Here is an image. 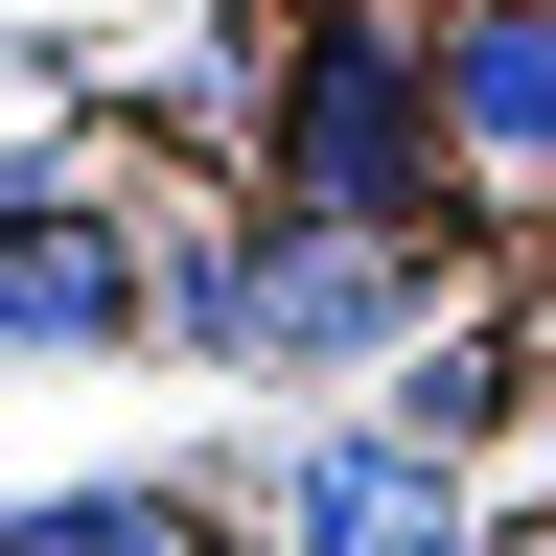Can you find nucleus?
<instances>
[{
  "label": "nucleus",
  "mask_w": 556,
  "mask_h": 556,
  "mask_svg": "<svg viewBox=\"0 0 556 556\" xmlns=\"http://www.w3.org/2000/svg\"><path fill=\"white\" fill-rule=\"evenodd\" d=\"M417 208H441V24L325 0L278 70V232H417Z\"/></svg>",
  "instance_id": "nucleus-1"
},
{
  "label": "nucleus",
  "mask_w": 556,
  "mask_h": 556,
  "mask_svg": "<svg viewBox=\"0 0 556 556\" xmlns=\"http://www.w3.org/2000/svg\"><path fill=\"white\" fill-rule=\"evenodd\" d=\"M441 163L556 186V0H464L441 24Z\"/></svg>",
  "instance_id": "nucleus-2"
},
{
  "label": "nucleus",
  "mask_w": 556,
  "mask_h": 556,
  "mask_svg": "<svg viewBox=\"0 0 556 556\" xmlns=\"http://www.w3.org/2000/svg\"><path fill=\"white\" fill-rule=\"evenodd\" d=\"M116 325H139V255L93 232V208L0 186V348H116Z\"/></svg>",
  "instance_id": "nucleus-3"
},
{
  "label": "nucleus",
  "mask_w": 556,
  "mask_h": 556,
  "mask_svg": "<svg viewBox=\"0 0 556 556\" xmlns=\"http://www.w3.org/2000/svg\"><path fill=\"white\" fill-rule=\"evenodd\" d=\"M486 417H510V348H464V325H441V348L394 371V441H486Z\"/></svg>",
  "instance_id": "nucleus-4"
},
{
  "label": "nucleus",
  "mask_w": 556,
  "mask_h": 556,
  "mask_svg": "<svg viewBox=\"0 0 556 556\" xmlns=\"http://www.w3.org/2000/svg\"><path fill=\"white\" fill-rule=\"evenodd\" d=\"M417 556H486V533H417Z\"/></svg>",
  "instance_id": "nucleus-5"
},
{
  "label": "nucleus",
  "mask_w": 556,
  "mask_h": 556,
  "mask_svg": "<svg viewBox=\"0 0 556 556\" xmlns=\"http://www.w3.org/2000/svg\"><path fill=\"white\" fill-rule=\"evenodd\" d=\"M510 556H556V533H510Z\"/></svg>",
  "instance_id": "nucleus-6"
}]
</instances>
